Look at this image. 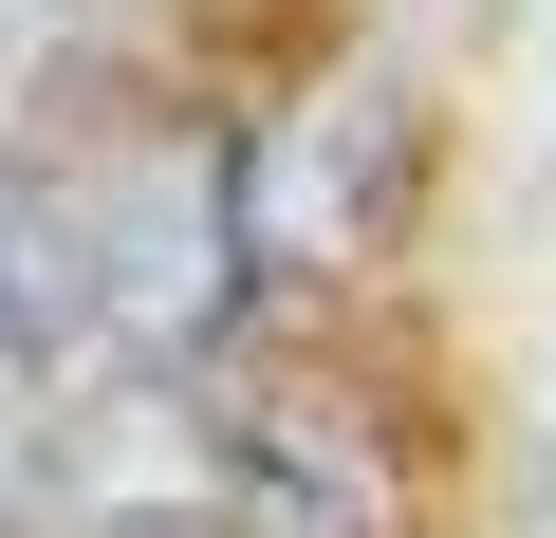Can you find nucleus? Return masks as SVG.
I'll use <instances>...</instances> for the list:
<instances>
[{
  "label": "nucleus",
  "mask_w": 556,
  "mask_h": 538,
  "mask_svg": "<svg viewBox=\"0 0 556 538\" xmlns=\"http://www.w3.org/2000/svg\"><path fill=\"white\" fill-rule=\"evenodd\" d=\"M75 57V0H0V130H20V93Z\"/></svg>",
  "instance_id": "obj_1"
}]
</instances>
